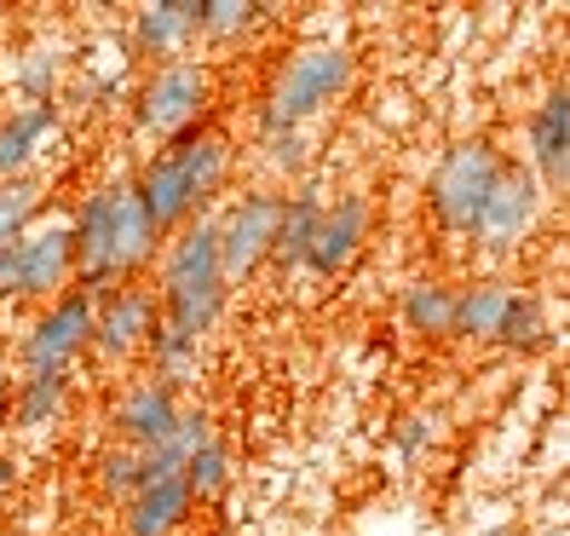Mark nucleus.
<instances>
[{
    "label": "nucleus",
    "mask_w": 570,
    "mask_h": 536,
    "mask_svg": "<svg viewBox=\"0 0 570 536\" xmlns=\"http://www.w3.org/2000/svg\"><path fill=\"white\" fill-rule=\"evenodd\" d=\"M70 237H76V283L81 294H110L121 283H139V272L150 265V254L161 248L156 225L139 203L132 179L116 185H98L81 196V208L70 220Z\"/></svg>",
    "instance_id": "f257e3e1"
},
{
    "label": "nucleus",
    "mask_w": 570,
    "mask_h": 536,
    "mask_svg": "<svg viewBox=\"0 0 570 536\" xmlns=\"http://www.w3.org/2000/svg\"><path fill=\"white\" fill-rule=\"evenodd\" d=\"M225 174H230V145L219 139V133H179L174 145L145 162V174L132 179V191H139L156 237H174L179 225L208 214Z\"/></svg>",
    "instance_id": "f03ea898"
},
{
    "label": "nucleus",
    "mask_w": 570,
    "mask_h": 536,
    "mask_svg": "<svg viewBox=\"0 0 570 536\" xmlns=\"http://www.w3.org/2000/svg\"><path fill=\"white\" fill-rule=\"evenodd\" d=\"M230 283L219 272V243H214V214H196L190 225H179L161 243V277H156V306L161 323L203 341L214 334V323L225 318Z\"/></svg>",
    "instance_id": "7ed1b4c3"
},
{
    "label": "nucleus",
    "mask_w": 570,
    "mask_h": 536,
    "mask_svg": "<svg viewBox=\"0 0 570 536\" xmlns=\"http://www.w3.org/2000/svg\"><path fill=\"white\" fill-rule=\"evenodd\" d=\"M357 76V58L334 41H312V47H294L272 87H265V105H259V133H277V127H306L317 121L328 105H341L352 92Z\"/></svg>",
    "instance_id": "20e7f679"
},
{
    "label": "nucleus",
    "mask_w": 570,
    "mask_h": 536,
    "mask_svg": "<svg viewBox=\"0 0 570 536\" xmlns=\"http://www.w3.org/2000/svg\"><path fill=\"white\" fill-rule=\"evenodd\" d=\"M76 283L70 220H36L18 243L0 248V300H58Z\"/></svg>",
    "instance_id": "39448f33"
},
{
    "label": "nucleus",
    "mask_w": 570,
    "mask_h": 536,
    "mask_svg": "<svg viewBox=\"0 0 570 536\" xmlns=\"http://www.w3.org/2000/svg\"><path fill=\"white\" fill-rule=\"evenodd\" d=\"M501 174V150L490 139H461L444 150V162L432 167L426 179V208L432 220H439L444 231H455V237H473V225L484 214V196Z\"/></svg>",
    "instance_id": "423d86ee"
},
{
    "label": "nucleus",
    "mask_w": 570,
    "mask_h": 536,
    "mask_svg": "<svg viewBox=\"0 0 570 536\" xmlns=\"http://www.w3.org/2000/svg\"><path fill=\"white\" fill-rule=\"evenodd\" d=\"M203 105H208V70L196 58H167L145 76L139 98H132V127H139V139L174 145L203 116Z\"/></svg>",
    "instance_id": "0eeeda50"
},
{
    "label": "nucleus",
    "mask_w": 570,
    "mask_h": 536,
    "mask_svg": "<svg viewBox=\"0 0 570 536\" xmlns=\"http://www.w3.org/2000/svg\"><path fill=\"white\" fill-rule=\"evenodd\" d=\"M277 214H283V196L277 191H248V196H237V203L214 220V243H219L225 283H243V277H254L259 265L272 260Z\"/></svg>",
    "instance_id": "6e6552de"
},
{
    "label": "nucleus",
    "mask_w": 570,
    "mask_h": 536,
    "mask_svg": "<svg viewBox=\"0 0 570 536\" xmlns=\"http://www.w3.org/2000/svg\"><path fill=\"white\" fill-rule=\"evenodd\" d=\"M542 196H548V191L535 185L530 167L501 162V174H495V185H490V196H484V214H479V225H473V243L490 248V254H513L530 231H535V220H542Z\"/></svg>",
    "instance_id": "1a4fd4ad"
},
{
    "label": "nucleus",
    "mask_w": 570,
    "mask_h": 536,
    "mask_svg": "<svg viewBox=\"0 0 570 536\" xmlns=\"http://www.w3.org/2000/svg\"><path fill=\"white\" fill-rule=\"evenodd\" d=\"M87 341H92V294L63 289L23 334L29 376H70V363L87 352Z\"/></svg>",
    "instance_id": "9d476101"
},
{
    "label": "nucleus",
    "mask_w": 570,
    "mask_h": 536,
    "mask_svg": "<svg viewBox=\"0 0 570 536\" xmlns=\"http://www.w3.org/2000/svg\"><path fill=\"white\" fill-rule=\"evenodd\" d=\"M161 323V306H156V289L145 283H121L110 294L92 300V352L105 363H127L132 352H145V341Z\"/></svg>",
    "instance_id": "9b49d317"
},
{
    "label": "nucleus",
    "mask_w": 570,
    "mask_h": 536,
    "mask_svg": "<svg viewBox=\"0 0 570 536\" xmlns=\"http://www.w3.org/2000/svg\"><path fill=\"white\" fill-rule=\"evenodd\" d=\"M363 237H368V196H357V191L334 196V203H323V220L312 231V248H306V265H299V272L341 277L346 265L357 260Z\"/></svg>",
    "instance_id": "f8f14e48"
},
{
    "label": "nucleus",
    "mask_w": 570,
    "mask_h": 536,
    "mask_svg": "<svg viewBox=\"0 0 570 536\" xmlns=\"http://www.w3.org/2000/svg\"><path fill=\"white\" fill-rule=\"evenodd\" d=\"M530 174L542 191H564L570 179V87H553L530 116Z\"/></svg>",
    "instance_id": "ddd939ff"
},
{
    "label": "nucleus",
    "mask_w": 570,
    "mask_h": 536,
    "mask_svg": "<svg viewBox=\"0 0 570 536\" xmlns=\"http://www.w3.org/2000/svg\"><path fill=\"white\" fill-rule=\"evenodd\" d=\"M179 421V392L161 381H132L116 405V445L127 450H150L167 439V427Z\"/></svg>",
    "instance_id": "4468645a"
},
{
    "label": "nucleus",
    "mask_w": 570,
    "mask_h": 536,
    "mask_svg": "<svg viewBox=\"0 0 570 536\" xmlns=\"http://www.w3.org/2000/svg\"><path fill=\"white\" fill-rule=\"evenodd\" d=\"M185 474H145V485L127 496V536H174L190 519Z\"/></svg>",
    "instance_id": "2eb2a0df"
},
{
    "label": "nucleus",
    "mask_w": 570,
    "mask_h": 536,
    "mask_svg": "<svg viewBox=\"0 0 570 536\" xmlns=\"http://www.w3.org/2000/svg\"><path fill=\"white\" fill-rule=\"evenodd\" d=\"M196 41V0H150V7L132 18V47L150 58H179Z\"/></svg>",
    "instance_id": "dca6fc26"
},
{
    "label": "nucleus",
    "mask_w": 570,
    "mask_h": 536,
    "mask_svg": "<svg viewBox=\"0 0 570 536\" xmlns=\"http://www.w3.org/2000/svg\"><path fill=\"white\" fill-rule=\"evenodd\" d=\"M317 220H323V196H317V191L283 196L277 237H272V260H265V265H277V272H299V265H306V248H312Z\"/></svg>",
    "instance_id": "f3484780"
},
{
    "label": "nucleus",
    "mask_w": 570,
    "mask_h": 536,
    "mask_svg": "<svg viewBox=\"0 0 570 536\" xmlns=\"http://www.w3.org/2000/svg\"><path fill=\"white\" fill-rule=\"evenodd\" d=\"M508 306H513V283H501V277L455 289V341H495Z\"/></svg>",
    "instance_id": "a211bd4d"
},
{
    "label": "nucleus",
    "mask_w": 570,
    "mask_h": 536,
    "mask_svg": "<svg viewBox=\"0 0 570 536\" xmlns=\"http://www.w3.org/2000/svg\"><path fill=\"white\" fill-rule=\"evenodd\" d=\"M410 334L421 341H455V289L439 283V277H421L404 289V306H397Z\"/></svg>",
    "instance_id": "6ab92c4d"
},
{
    "label": "nucleus",
    "mask_w": 570,
    "mask_h": 536,
    "mask_svg": "<svg viewBox=\"0 0 570 536\" xmlns=\"http://www.w3.org/2000/svg\"><path fill=\"white\" fill-rule=\"evenodd\" d=\"M52 127H58L52 105H23V110H12L7 121H0V179L29 174V156H36V145Z\"/></svg>",
    "instance_id": "aec40b11"
},
{
    "label": "nucleus",
    "mask_w": 570,
    "mask_h": 536,
    "mask_svg": "<svg viewBox=\"0 0 570 536\" xmlns=\"http://www.w3.org/2000/svg\"><path fill=\"white\" fill-rule=\"evenodd\" d=\"M214 439H219V432H214V416L179 410V421L167 427V439L145 450V474H185V461L203 450V445H214Z\"/></svg>",
    "instance_id": "412c9836"
},
{
    "label": "nucleus",
    "mask_w": 570,
    "mask_h": 536,
    "mask_svg": "<svg viewBox=\"0 0 570 536\" xmlns=\"http://www.w3.org/2000/svg\"><path fill=\"white\" fill-rule=\"evenodd\" d=\"M145 352H150V381L174 387V392L190 387L196 370H203V341H190V334L167 329V323H156V334L145 341Z\"/></svg>",
    "instance_id": "4be33fe9"
},
{
    "label": "nucleus",
    "mask_w": 570,
    "mask_h": 536,
    "mask_svg": "<svg viewBox=\"0 0 570 536\" xmlns=\"http://www.w3.org/2000/svg\"><path fill=\"white\" fill-rule=\"evenodd\" d=\"M553 341V323H548V306H542V294H530V289H513V306L508 318H501V334H495V347H513V352H542Z\"/></svg>",
    "instance_id": "5701e85b"
},
{
    "label": "nucleus",
    "mask_w": 570,
    "mask_h": 536,
    "mask_svg": "<svg viewBox=\"0 0 570 536\" xmlns=\"http://www.w3.org/2000/svg\"><path fill=\"white\" fill-rule=\"evenodd\" d=\"M47 214V185L36 174H18V179H0V248L18 243L29 225Z\"/></svg>",
    "instance_id": "b1692460"
},
{
    "label": "nucleus",
    "mask_w": 570,
    "mask_h": 536,
    "mask_svg": "<svg viewBox=\"0 0 570 536\" xmlns=\"http://www.w3.org/2000/svg\"><path fill=\"white\" fill-rule=\"evenodd\" d=\"M230 479H237V456H230L225 439L203 445V450L185 461V490H190V501H219V496L230 490Z\"/></svg>",
    "instance_id": "393cba45"
},
{
    "label": "nucleus",
    "mask_w": 570,
    "mask_h": 536,
    "mask_svg": "<svg viewBox=\"0 0 570 536\" xmlns=\"http://www.w3.org/2000/svg\"><path fill=\"white\" fill-rule=\"evenodd\" d=\"M259 18H265L259 0H196V36L208 41H243Z\"/></svg>",
    "instance_id": "a878e982"
},
{
    "label": "nucleus",
    "mask_w": 570,
    "mask_h": 536,
    "mask_svg": "<svg viewBox=\"0 0 570 536\" xmlns=\"http://www.w3.org/2000/svg\"><path fill=\"white\" fill-rule=\"evenodd\" d=\"M70 410V376H29L18 387V427H52Z\"/></svg>",
    "instance_id": "bb28decb"
},
{
    "label": "nucleus",
    "mask_w": 570,
    "mask_h": 536,
    "mask_svg": "<svg viewBox=\"0 0 570 536\" xmlns=\"http://www.w3.org/2000/svg\"><path fill=\"white\" fill-rule=\"evenodd\" d=\"M98 490L105 496H116V501H127L132 490L145 485V450H127V445H110L105 456H98Z\"/></svg>",
    "instance_id": "cd10ccee"
},
{
    "label": "nucleus",
    "mask_w": 570,
    "mask_h": 536,
    "mask_svg": "<svg viewBox=\"0 0 570 536\" xmlns=\"http://www.w3.org/2000/svg\"><path fill=\"white\" fill-rule=\"evenodd\" d=\"M259 150H265V167H272V174H288V179H299V174L312 167V139H306V127L259 133Z\"/></svg>",
    "instance_id": "c85d7f7f"
},
{
    "label": "nucleus",
    "mask_w": 570,
    "mask_h": 536,
    "mask_svg": "<svg viewBox=\"0 0 570 536\" xmlns=\"http://www.w3.org/2000/svg\"><path fill=\"white\" fill-rule=\"evenodd\" d=\"M432 445V416H410L397 421V456H421Z\"/></svg>",
    "instance_id": "c756f323"
},
{
    "label": "nucleus",
    "mask_w": 570,
    "mask_h": 536,
    "mask_svg": "<svg viewBox=\"0 0 570 536\" xmlns=\"http://www.w3.org/2000/svg\"><path fill=\"white\" fill-rule=\"evenodd\" d=\"M7 490H12V461L0 456V496H7Z\"/></svg>",
    "instance_id": "7c9ffc66"
}]
</instances>
